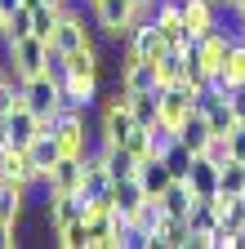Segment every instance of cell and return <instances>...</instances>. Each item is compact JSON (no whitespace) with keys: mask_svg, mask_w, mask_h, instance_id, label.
I'll use <instances>...</instances> for the list:
<instances>
[{"mask_svg":"<svg viewBox=\"0 0 245 249\" xmlns=\"http://www.w3.org/2000/svg\"><path fill=\"white\" fill-rule=\"evenodd\" d=\"M27 160L40 169V178H45L58 160H63V147H58V138L49 134V120H45V134H36V138H32V147H27Z\"/></svg>","mask_w":245,"mask_h":249,"instance_id":"12","label":"cell"},{"mask_svg":"<svg viewBox=\"0 0 245 249\" xmlns=\"http://www.w3.org/2000/svg\"><path fill=\"white\" fill-rule=\"evenodd\" d=\"M36 134H45V120L27 107V103H18V107L5 116V138H9V147H14V151H27Z\"/></svg>","mask_w":245,"mask_h":249,"instance_id":"5","label":"cell"},{"mask_svg":"<svg viewBox=\"0 0 245 249\" xmlns=\"http://www.w3.org/2000/svg\"><path fill=\"white\" fill-rule=\"evenodd\" d=\"M0 71H5V67H0Z\"/></svg>","mask_w":245,"mask_h":249,"instance_id":"31","label":"cell"},{"mask_svg":"<svg viewBox=\"0 0 245 249\" xmlns=\"http://www.w3.org/2000/svg\"><path fill=\"white\" fill-rule=\"evenodd\" d=\"M54 245H63V249H89V227H85V218L58 227V231H54Z\"/></svg>","mask_w":245,"mask_h":249,"instance_id":"20","label":"cell"},{"mask_svg":"<svg viewBox=\"0 0 245 249\" xmlns=\"http://www.w3.org/2000/svg\"><path fill=\"white\" fill-rule=\"evenodd\" d=\"M223 98H227V107H232L236 124H245V85H232V89L223 93Z\"/></svg>","mask_w":245,"mask_h":249,"instance_id":"23","label":"cell"},{"mask_svg":"<svg viewBox=\"0 0 245 249\" xmlns=\"http://www.w3.org/2000/svg\"><path fill=\"white\" fill-rule=\"evenodd\" d=\"M188 182H192L196 196H219V165L205 160V156H192V174H188Z\"/></svg>","mask_w":245,"mask_h":249,"instance_id":"15","label":"cell"},{"mask_svg":"<svg viewBox=\"0 0 245 249\" xmlns=\"http://www.w3.org/2000/svg\"><path fill=\"white\" fill-rule=\"evenodd\" d=\"M143 200H147V192H143L138 178H116L112 192H107V205H112V213H120V218H134V209H138Z\"/></svg>","mask_w":245,"mask_h":249,"instance_id":"10","label":"cell"},{"mask_svg":"<svg viewBox=\"0 0 245 249\" xmlns=\"http://www.w3.org/2000/svg\"><path fill=\"white\" fill-rule=\"evenodd\" d=\"M161 160L170 165V174H174V178H188V174H192V151L183 147V142L165 147V151H161Z\"/></svg>","mask_w":245,"mask_h":249,"instance_id":"21","label":"cell"},{"mask_svg":"<svg viewBox=\"0 0 245 249\" xmlns=\"http://www.w3.org/2000/svg\"><path fill=\"white\" fill-rule=\"evenodd\" d=\"M49 134L58 138L63 156H89L98 142V129H89V111L85 116H54L49 120Z\"/></svg>","mask_w":245,"mask_h":249,"instance_id":"1","label":"cell"},{"mask_svg":"<svg viewBox=\"0 0 245 249\" xmlns=\"http://www.w3.org/2000/svg\"><path fill=\"white\" fill-rule=\"evenodd\" d=\"M36 187H22L14 178H0V223H14L18 227V218L27 213V200H32Z\"/></svg>","mask_w":245,"mask_h":249,"instance_id":"9","label":"cell"},{"mask_svg":"<svg viewBox=\"0 0 245 249\" xmlns=\"http://www.w3.org/2000/svg\"><path fill=\"white\" fill-rule=\"evenodd\" d=\"M58 18H63V5H36L32 9V36H40V40H49L54 36V27H58Z\"/></svg>","mask_w":245,"mask_h":249,"instance_id":"17","label":"cell"},{"mask_svg":"<svg viewBox=\"0 0 245 249\" xmlns=\"http://www.w3.org/2000/svg\"><path fill=\"white\" fill-rule=\"evenodd\" d=\"M80 178H85V156H63L45 178H40V192L58 196V192H80Z\"/></svg>","mask_w":245,"mask_h":249,"instance_id":"7","label":"cell"},{"mask_svg":"<svg viewBox=\"0 0 245 249\" xmlns=\"http://www.w3.org/2000/svg\"><path fill=\"white\" fill-rule=\"evenodd\" d=\"M178 142L183 147H188L192 156H201L205 151V142L214 138V129H209V120H205V111H188V116H183V124H178Z\"/></svg>","mask_w":245,"mask_h":249,"instance_id":"11","label":"cell"},{"mask_svg":"<svg viewBox=\"0 0 245 249\" xmlns=\"http://www.w3.org/2000/svg\"><path fill=\"white\" fill-rule=\"evenodd\" d=\"M236 36H241V40H245V9H241V31H236Z\"/></svg>","mask_w":245,"mask_h":249,"instance_id":"27","label":"cell"},{"mask_svg":"<svg viewBox=\"0 0 245 249\" xmlns=\"http://www.w3.org/2000/svg\"><path fill=\"white\" fill-rule=\"evenodd\" d=\"M227 5H232V9H245V0H227Z\"/></svg>","mask_w":245,"mask_h":249,"instance_id":"28","label":"cell"},{"mask_svg":"<svg viewBox=\"0 0 245 249\" xmlns=\"http://www.w3.org/2000/svg\"><path fill=\"white\" fill-rule=\"evenodd\" d=\"M156 93H161V120L170 124V129H178L183 116L196 111V107H192V89H188V85H161Z\"/></svg>","mask_w":245,"mask_h":249,"instance_id":"8","label":"cell"},{"mask_svg":"<svg viewBox=\"0 0 245 249\" xmlns=\"http://www.w3.org/2000/svg\"><path fill=\"white\" fill-rule=\"evenodd\" d=\"M138 129L130 107H98V142L103 147H125V138Z\"/></svg>","mask_w":245,"mask_h":249,"instance_id":"6","label":"cell"},{"mask_svg":"<svg viewBox=\"0 0 245 249\" xmlns=\"http://www.w3.org/2000/svg\"><path fill=\"white\" fill-rule=\"evenodd\" d=\"M134 178L143 182V192H147V196H161L165 187L174 182V174H170V165L161 160V156H143V160H138V174H134Z\"/></svg>","mask_w":245,"mask_h":249,"instance_id":"13","label":"cell"},{"mask_svg":"<svg viewBox=\"0 0 245 249\" xmlns=\"http://www.w3.org/2000/svg\"><path fill=\"white\" fill-rule=\"evenodd\" d=\"M80 45H94V36H89V27H85L80 9H76V5H67V9H63V18H58V27H54V36H49V49L72 53V49H80Z\"/></svg>","mask_w":245,"mask_h":249,"instance_id":"4","label":"cell"},{"mask_svg":"<svg viewBox=\"0 0 245 249\" xmlns=\"http://www.w3.org/2000/svg\"><path fill=\"white\" fill-rule=\"evenodd\" d=\"M205 120H209V129H214V134H232V129H236V116H232V107H227L223 93L205 107Z\"/></svg>","mask_w":245,"mask_h":249,"instance_id":"19","label":"cell"},{"mask_svg":"<svg viewBox=\"0 0 245 249\" xmlns=\"http://www.w3.org/2000/svg\"><path fill=\"white\" fill-rule=\"evenodd\" d=\"M156 71H161V85H183L188 80V58H183V49H165L156 58Z\"/></svg>","mask_w":245,"mask_h":249,"instance_id":"16","label":"cell"},{"mask_svg":"<svg viewBox=\"0 0 245 249\" xmlns=\"http://www.w3.org/2000/svg\"><path fill=\"white\" fill-rule=\"evenodd\" d=\"M219 192L232 196V200L245 196V165H241V160H227V165L219 169Z\"/></svg>","mask_w":245,"mask_h":249,"instance_id":"18","label":"cell"},{"mask_svg":"<svg viewBox=\"0 0 245 249\" xmlns=\"http://www.w3.org/2000/svg\"><path fill=\"white\" fill-rule=\"evenodd\" d=\"M22 36H32V9L18 5L14 14H5V40H22Z\"/></svg>","mask_w":245,"mask_h":249,"instance_id":"22","label":"cell"},{"mask_svg":"<svg viewBox=\"0 0 245 249\" xmlns=\"http://www.w3.org/2000/svg\"><path fill=\"white\" fill-rule=\"evenodd\" d=\"M151 5H156V0H134V9H138V14H147Z\"/></svg>","mask_w":245,"mask_h":249,"instance_id":"26","label":"cell"},{"mask_svg":"<svg viewBox=\"0 0 245 249\" xmlns=\"http://www.w3.org/2000/svg\"><path fill=\"white\" fill-rule=\"evenodd\" d=\"M89 14H94V22H98V31H103L107 40H125L130 27L143 18V14L134 9V0H94Z\"/></svg>","mask_w":245,"mask_h":249,"instance_id":"2","label":"cell"},{"mask_svg":"<svg viewBox=\"0 0 245 249\" xmlns=\"http://www.w3.org/2000/svg\"><path fill=\"white\" fill-rule=\"evenodd\" d=\"M58 98H63V85H58L49 71H40V76H32V80H22V103L32 107L40 120H49V116H54Z\"/></svg>","mask_w":245,"mask_h":249,"instance_id":"3","label":"cell"},{"mask_svg":"<svg viewBox=\"0 0 245 249\" xmlns=\"http://www.w3.org/2000/svg\"><path fill=\"white\" fill-rule=\"evenodd\" d=\"M196 200H201V196L192 192V182H188V178H174L165 192H161V205H165V213H170V218H188Z\"/></svg>","mask_w":245,"mask_h":249,"instance_id":"14","label":"cell"},{"mask_svg":"<svg viewBox=\"0 0 245 249\" xmlns=\"http://www.w3.org/2000/svg\"><path fill=\"white\" fill-rule=\"evenodd\" d=\"M89 5H94V0H89Z\"/></svg>","mask_w":245,"mask_h":249,"instance_id":"30","label":"cell"},{"mask_svg":"<svg viewBox=\"0 0 245 249\" xmlns=\"http://www.w3.org/2000/svg\"><path fill=\"white\" fill-rule=\"evenodd\" d=\"M219 5H227V0H219Z\"/></svg>","mask_w":245,"mask_h":249,"instance_id":"29","label":"cell"},{"mask_svg":"<svg viewBox=\"0 0 245 249\" xmlns=\"http://www.w3.org/2000/svg\"><path fill=\"white\" fill-rule=\"evenodd\" d=\"M227 147H232V160L245 165V124H236V129L227 134Z\"/></svg>","mask_w":245,"mask_h":249,"instance_id":"24","label":"cell"},{"mask_svg":"<svg viewBox=\"0 0 245 249\" xmlns=\"http://www.w3.org/2000/svg\"><path fill=\"white\" fill-rule=\"evenodd\" d=\"M18 5H22V0H0V9H5V14H14Z\"/></svg>","mask_w":245,"mask_h":249,"instance_id":"25","label":"cell"}]
</instances>
